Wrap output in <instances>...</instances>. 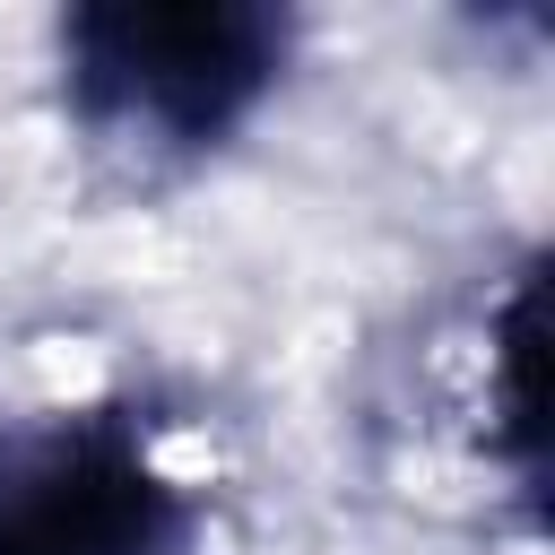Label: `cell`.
<instances>
[{"label": "cell", "instance_id": "cell-1", "mask_svg": "<svg viewBox=\"0 0 555 555\" xmlns=\"http://www.w3.org/2000/svg\"><path fill=\"white\" fill-rule=\"evenodd\" d=\"M61 130L121 182H191L286 87L304 17L278 0H78L52 17Z\"/></svg>", "mask_w": 555, "mask_h": 555}, {"label": "cell", "instance_id": "cell-3", "mask_svg": "<svg viewBox=\"0 0 555 555\" xmlns=\"http://www.w3.org/2000/svg\"><path fill=\"white\" fill-rule=\"evenodd\" d=\"M494 425H503V468L538 503V278H512V304L494 321Z\"/></svg>", "mask_w": 555, "mask_h": 555}, {"label": "cell", "instance_id": "cell-2", "mask_svg": "<svg viewBox=\"0 0 555 555\" xmlns=\"http://www.w3.org/2000/svg\"><path fill=\"white\" fill-rule=\"evenodd\" d=\"M208 503L139 399L0 416V555H199Z\"/></svg>", "mask_w": 555, "mask_h": 555}]
</instances>
